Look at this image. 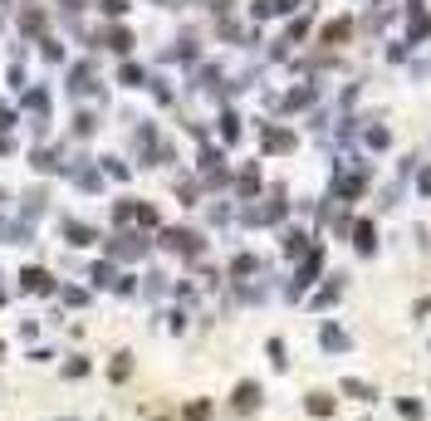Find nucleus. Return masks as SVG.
<instances>
[{"label":"nucleus","instance_id":"4","mask_svg":"<svg viewBox=\"0 0 431 421\" xmlns=\"http://www.w3.org/2000/svg\"><path fill=\"white\" fill-rule=\"evenodd\" d=\"M127 372H132V353H118V358H113V367H108V377H113V382H123Z\"/></svg>","mask_w":431,"mask_h":421},{"label":"nucleus","instance_id":"3","mask_svg":"<svg viewBox=\"0 0 431 421\" xmlns=\"http://www.w3.org/2000/svg\"><path fill=\"white\" fill-rule=\"evenodd\" d=\"M89 372H94V363H89V358H79V353L64 363V377H69V382H79V377H89Z\"/></svg>","mask_w":431,"mask_h":421},{"label":"nucleus","instance_id":"8","mask_svg":"<svg viewBox=\"0 0 431 421\" xmlns=\"http://www.w3.org/2000/svg\"><path fill=\"white\" fill-rule=\"evenodd\" d=\"M0 353H5V343H0Z\"/></svg>","mask_w":431,"mask_h":421},{"label":"nucleus","instance_id":"2","mask_svg":"<svg viewBox=\"0 0 431 421\" xmlns=\"http://www.w3.org/2000/svg\"><path fill=\"white\" fill-rule=\"evenodd\" d=\"M260 407V382H240L235 387V412H255Z\"/></svg>","mask_w":431,"mask_h":421},{"label":"nucleus","instance_id":"1","mask_svg":"<svg viewBox=\"0 0 431 421\" xmlns=\"http://www.w3.org/2000/svg\"><path fill=\"white\" fill-rule=\"evenodd\" d=\"M20 289H25V294H54V279H49L44 270H25V275H20Z\"/></svg>","mask_w":431,"mask_h":421},{"label":"nucleus","instance_id":"6","mask_svg":"<svg viewBox=\"0 0 431 421\" xmlns=\"http://www.w3.org/2000/svg\"><path fill=\"white\" fill-rule=\"evenodd\" d=\"M64 304H74V309H79V304H89V294H84V289H64Z\"/></svg>","mask_w":431,"mask_h":421},{"label":"nucleus","instance_id":"7","mask_svg":"<svg viewBox=\"0 0 431 421\" xmlns=\"http://www.w3.org/2000/svg\"><path fill=\"white\" fill-rule=\"evenodd\" d=\"M20 338H25V343H30V338H39V323H35V318H25V323H20Z\"/></svg>","mask_w":431,"mask_h":421},{"label":"nucleus","instance_id":"5","mask_svg":"<svg viewBox=\"0 0 431 421\" xmlns=\"http://www.w3.org/2000/svg\"><path fill=\"white\" fill-rule=\"evenodd\" d=\"M211 417V407H206V402H192V407H187V421H206Z\"/></svg>","mask_w":431,"mask_h":421}]
</instances>
